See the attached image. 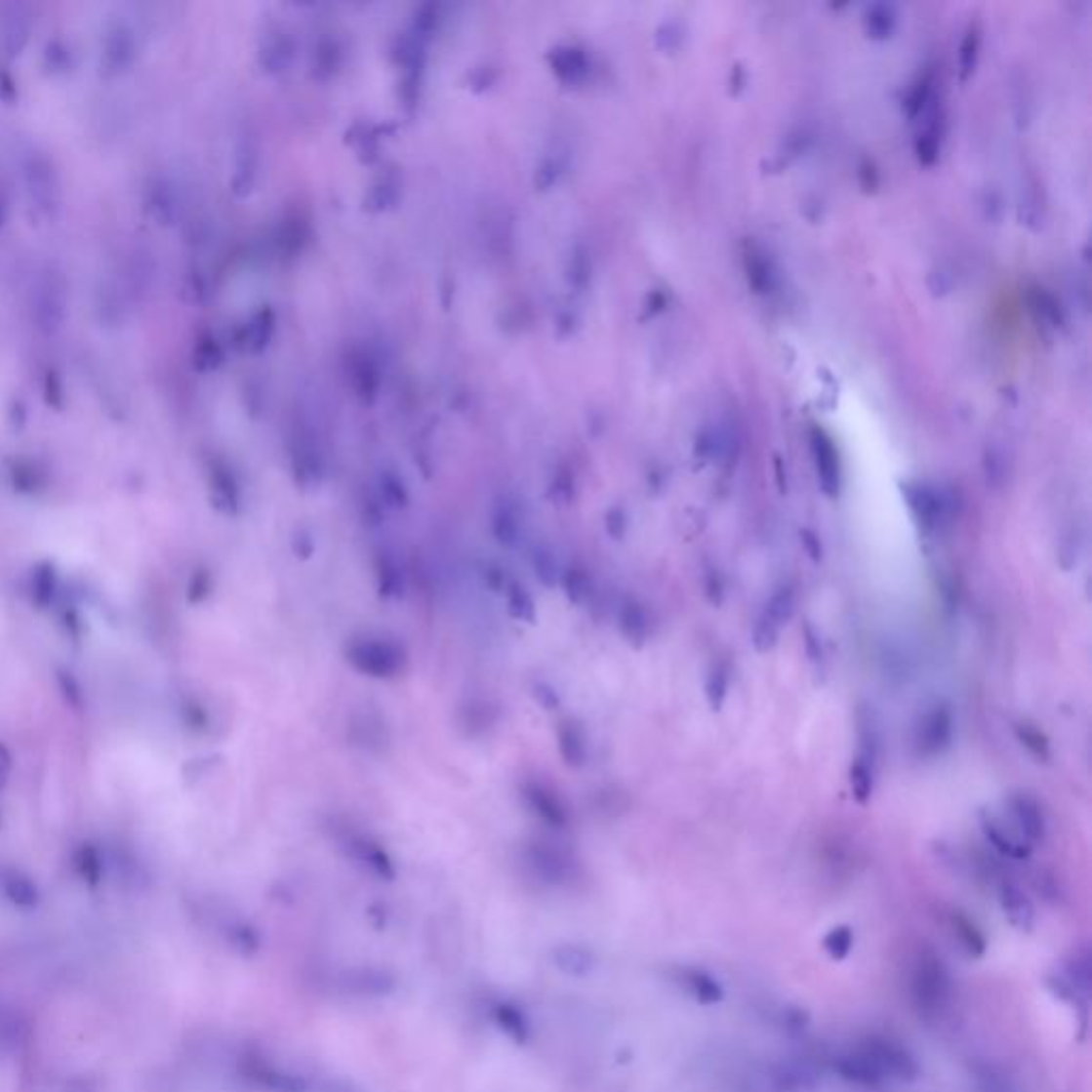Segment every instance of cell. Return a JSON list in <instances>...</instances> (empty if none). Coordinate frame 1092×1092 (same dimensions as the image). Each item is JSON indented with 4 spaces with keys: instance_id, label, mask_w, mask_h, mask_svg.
<instances>
[{
    "instance_id": "cell-1",
    "label": "cell",
    "mask_w": 1092,
    "mask_h": 1092,
    "mask_svg": "<svg viewBox=\"0 0 1092 1092\" xmlns=\"http://www.w3.org/2000/svg\"><path fill=\"white\" fill-rule=\"evenodd\" d=\"M911 994L917 1009L924 1014H937L939 1009L948 1007L951 996V980L946 964L937 958L935 951H922L911 975Z\"/></svg>"
},
{
    "instance_id": "cell-2",
    "label": "cell",
    "mask_w": 1092,
    "mask_h": 1092,
    "mask_svg": "<svg viewBox=\"0 0 1092 1092\" xmlns=\"http://www.w3.org/2000/svg\"><path fill=\"white\" fill-rule=\"evenodd\" d=\"M901 491L915 523L924 532L939 530L951 514V500L944 491L924 485V482H907V485L901 487Z\"/></svg>"
},
{
    "instance_id": "cell-3",
    "label": "cell",
    "mask_w": 1092,
    "mask_h": 1092,
    "mask_svg": "<svg viewBox=\"0 0 1092 1092\" xmlns=\"http://www.w3.org/2000/svg\"><path fill=\"white\" fill-rule=\"evenodd\" d=\"M860 1050H865L869 1059L877 1065L883 1077L901 1079V1082H913L919 1077V1065L915 1056L901 1045L899 1041H892L886 1037H870L862 1045Z\"/></svg>"
},
{
    "instance_id": "cell-4",
    "label": "cell",
    "mask_w": 1092,
    "mask_h": 1092,
    "mask_svg": "<svg viewBox=\"0 0 1092 1092\" xmlns=\"http://www.w3.org/2000/svg\"><path fill=\"white\" fill-rule=\"evenodd\" d=\"M953 741V715L944 705H937L924 712L915 730V747L919 755L937 757L946 753Z\"/></svg>"
},
{
    "instance_id": "cell-5",
    "label": "cell",
    "mask_w": 1092,
    "mask_h": 1092,
    "mask_svg": "<svg viewBox=\"0 0 1092 1092\" xmlns=\"http://www.w3.org/2000/svg\"><path fill=\"white\" fill-rule=\"evenodd\" d=\"M809 440L820 487L828 498L834 500L838 498V491H841V464H838L836 446L822 427H813Z\"/></svg>"
},
{
    "instance_id": "cell-6",
    "label": "cell",
    "mask_w": 1092,
    "mask_h": 1092,
    "mask_svg": "<svg viewBox=\"0 0 1092 1092\" xmlns=\"http://www.w3.org/2000/svg\"><path fill=\"white\" fill-rule=\"evenodd\" d=\"M832 1067L836 1075L845 1079L849 1084H856L862 1088H879L883 1082H886V1077L881 1075V1072L877 1069V1065L872 1063L865 1050H852V1052H845V1054H838L836 1059L832 1061Z\"/></svg>"
},
{
    "instance_id": "cell-7",
    "label": "cell",
    "mask_w": 1092,
    "mask_h": 1092,
    "mask_svg": "<svg viewBox=\"0 0 1092 1092\" xmlns=\"http://www.w3.org/2000/svg\"><path fill=\"white\" fill-rule=\"evenodd\" d=\"M1009 809L1014 813V822L1018 826L1022 841L1031 847L1041 843L1045 838V832H1048V824H1045L1041 804L1029 794H1016L1009 798Z\"/></svg>"
},
{
    "instance_id": "cell-8",
    "label": "cell",
    "mask_w": 1092,
    "mask_h": 1092,
    "mask_svg": "<svg viewBox=\"0 0 1092 1092\" xmlns=\"http://www.w3.org/2000/svg\"><path fill=\"white\" fill-rule=\"evenodd\" d=\"M135 52L137 50H135L133 34L124 26H116L107 34L105 45H102L101 71L109 77H116L124 71H129V66L135 61Z\"/></svg>"
},
{
    "instance_id": "cell-9",
    "label": "cell",
    "mask_w": 1092,
    "mask_h": 1092,
    "mask_svg": "<svg viewBox=\"0 0 1092 1092\" xmlns=\"http://www.w3.org/2000/svg\"><path fill=\"white\" fill-rule=\"evenodd\" d=\"M674 980L681 986V991H685L696 1003L705 1007L719 1005L723 1001V994H726L715 977L698 967H681L674 973Z\"/></svg>"
},
{
    "instance_id": "cell-10",
    "label": "cell",
    "mask_w": 1092,
    "mask_h": 1092,
    "mask_svg": "<svg viewBox=\"0 0 1092 1092\" xmlns=\"http://www.w3.org/2000/svg\"><path fill=\"white\" fill-rule=\"evenodd\" d=\"M26 186H28V197L34 203L32 207H37L39 214L50 216L52 207L56 205V182L48 160L43 158L30 160V165L26 169Z\"/></svg>"
},
{
    "instance_id": "cell-11",
    "label": "cell",
    "mask_w": 1092,
    "mask_h": 1092,
    "mask_svg": "<svg viewBox=\"0 0 1092 1092\" xmlns=\"http://www.w3.org/2000/svg\"><path fill=\"white\" fill-rule=\"evenodd\" d=\"M998 903H1001V910L1011 926L1020 930V933H1031L1034 928V907L1025 890L1016 886V883L1005 881L998 888Z\"/></svg>"
},
{
    "instance_id": "cell-12",
    "label": "cell",
    "mask_w": 1092,
    "mask_h": 1092,
    "mask_svg": "<svg viewBox=\"0 0 1092 1092\" xmlns=\"http://www.w3.org/2000/svg\"><path fill=\"white\" fill-rule=\"evenodd\" d=\"M64 316V293L56 280H45L37 293V320L45 331L59 329Z\"/></svg>"
},
{
    "instance_id": "cell-13",
    "label": "cell",
    "mask_w": 1092,
    "mask_h": 1092,
    "mask_svg": "<svg viewBox=\"0 0 1092 1092\" xmlns=\"http://www.w3.org/2000/svg\"><path fill=\"white\" fill-rule=\"evenodd\" d=\"M982 832L998 854L1011 860H1027L1031 856L1032 847L1022 841L1020 836L1007 832L1005 826L998 824L994 818H982Z\"/></svg>"
},
{
    "instance_id": "cell-14",
    "label": "cell",
    "mask_w": 1092,
    "mask_h": 1092,
    "mask_svg": "<svg viewBox=\"0 0 1092 1092\" xmlns=\"http://www.w3.org/2000/svg\"><path fill=\"white\" fill-rule=\"evenodd\" d=\"M950 926L953 930V937L960 941V946L964 948V951L969 953V956H973V958L984 956L986 950H988L986 935L982 933V928L977 926L967 913L951 911L950 913Z\"/></svg>"
},
{
    "instance_id": "cell-15",
    "label": "cell",
    "mask_w": 1092,
    "mask_h": 1092,
    "mask_svg": "<svg viewBox=\"0 0 1092 1092\" xmlns=\"http://www.w3.org/2000/svg\"><path fill=\"white\" fill-rule=\"evenodd\" d=\"M745 271H747V280H749L755 293L764 295L773 289V282H775L773 265H770V259H766L764 250L757 248L755 244L745 246Z\"/></svg>"
},
{
    "instance_id": "cell-16",
    "label": "cell",
    "mask_w": 1092,
    "mask_h": 1092,
    "mask_svg": "<svg viewBox=\"0 0 1092 1092\" xmlns=\"http://www.w3.org/2000/svg\"><path fill=\"white\" fill-rule=\"evenodd\" d=\"M794 613H796V589H794V585H789V583L779 585V587L773 591V595L768 597L762 615L768 617L779 627H784V626L789 624L791 617H794Z\"/></svg>"
},
{
    "instance_id": "cell-17",
    "label": "cell",
    "mask_w": 1092,
    "mask_h": 1092,
    "mask_svg": "<svg viewBox=\"0 0 1092 1092\" xmlns=\"http://www.w3.org/2000/svg\"><path fill=\"white\" fill-rule=\"evenodd\" d=\"M875 764L862 760L858 755L849 768V786H852V794L858 804H867L875 789Z\"/></svg>"
},
{
    "instance_id": "cell-18",
    "label": "cell",
    "mask_w": 1092,
    "mask_h": 1092,
    "mask_svg": "<svg viewBox=\"0 0 1092 1092\" xmlns=\"http://www.w3.org/2000/svg\"><path fill=\"white\" fill-rule=\"evenodd\" d=\"M728 689H730V668L723 662H717L708 670L707 685H705L707 703H708L710 710L719 712L723 708V705H726V698H728Z\"/></svg>"
},
{
    "instance_id": "cell-19",
    "label": "cell",
    "mask_w": 1092,
    "mask_h": 1092,
    "mask_svg": "<svg viewBox=\"0 0 1092 1092\" xmlns=\"http://www.w3.org/2000/svg\"><path fill=\"white\" fill-rule=\"evenodd\" d=\"M854 941H856L854 930L847 924H841V926H834L832 930H828V935L822 941V948L830 960H845L854 948Z\"/></svg>"
},
{
    "instance_id": "cell-20",
    "label": "cell",
    "mask_w": 1092,
    "mask_h": 1092,
    "mask_svg": "<svg viewBox=\"0 0 1092 1092\" xmlns=\"http://www.w3.org/2000/svg\"><path fill=\"white\" fill-rule=\"evenodd\" d=\"M1016 737L1031 751V755L1037 757V760H1043V762L1050 760V755H1052L1050 753V741L1039 728H1034L1032 723H1027V721L1018 723Z\"/></svg>"
},
{
    "instance_id": "cell-21",
    "label": "cell",
    "mask_w": 1092,
    "mask_h": 1092,
    "mask_svg": "<svg viewBox=\"0 0 1092 1092\" xmlns=\"http://www.w3.org/2000/svg\"><path fill=\"white\" fill-rule=\"evenodd\" d=\"M496 1020L502 1031L516 1043H523L527 1039V1020L519 1009L510 1007L508 1003H500L496 1009Z\"/></svg>"
},
{
    "instance_id": "cell-22",
    "label": "cell",
    "mask_w": 1092,
    "mask_h": 1092,
    "mask_svg": "<svg viewBox=\"0 0 1092 1092\" xmlns=\"http://www.w3.org/2000/svg\"><path fill=\"white\" fill-rule=\"evenodd\" d=\"M28 30H30V21L26 20V16L18 14L7 21L3 43H5V50H7L9 56H16V54H20L21 48H24V43L28 41Z\"/></svg>"
},
{
    "instance_id": "cell-23",
    "label": "cell",
    "mask_w": 1092,
    "mask_h": 1092,
    "mask_svg": "<svg viewBox=\"0 0 1092 1092\" xmlns=\"http://www.w3.org/2000/svg\"><path fill=\"white\" fill-rule=\"evenodd\" d=\"M896 24L894 7L890 5H872L867 14V28L872 37H888Z\"/></svg>"
},
{
    "instance_id": "cell-24",
    "label": "cell",
    "mask_w": 1092,
    "mask_h": 1092,
    "mask_svg": "<svg viewBox=\"0 0 1092 1092\" xmlns=\"http://www.w3.org/2000/svg\"><path fill=\"white\" fill-rule=\"evenodd\" d=\"M779 634H781V627L777 624H773V621H770L764 615L757 617L755 626H753V634H751L755 651L757 653L773 651L777 647V642H779Z\"/></svg>"
},
{
    "instance_id": "cell-25",
    "label": "cell",
    "mask_w": 1092,
    "mask_h": 1092,
    "mask_svg": "<svg viewBox=\"0 0 1092 1092\" xmlns=\"http://www.w3.org/2000/svg\"><path fill=\"white\" fill-rule=\"evenodd\" d=\"M621 621H624V629H626V634H627L631 640L642 642V640L647 638V634H649V621H647L645 611H642V608H640L638 604H627V606H626V611H624V617H621Z\"/></svg>"
},
{
    "instance_id": "cell-26",
    "label": "cell",
    "mask_w": 1092,
    "mask_h": 1092,
    "mask_svg": "<svg viewBox=\"0 0 1092 1092\" xmlns=\"http://www.w3.org/2000/svg\"><path fill=\"white\" fill-rule=\"evenodd\" d=\"M777 1082L784 1088H789V1090H800V1088L804 1090V1088H811L815 1079L804 1067L786 1065V1067H781V1072L777 1075Z\"/></svg>"
},
{
    "instance_id": "cell-27",
    "label": "cell",
    "mask_w": 1092,
    "mask_h": 1092,
    "mask_svg": "<svg viewBox=\"0 0 1092 1092\" xmlns=\"http://www.w3.org/2000/svg\"><path fill=\"white\" fill-rule=\"evenodd\" d=\"M45 66L52 73H66L71 68V50L62 41H54L45 50Z\"/></svg>"
},
{
    "instance_id": "cell-28",
    "label": "cell",
    "mask_w": 1092,
    "mask_h": 1092,
    "mask_svg": "<svg viewBox=\"0 0 1092 1092\" xmlns=\"http://www.w3.org/2000/svg\"><path fill=\"white\" fill-rule=\"evenodd\" d=\"M559 960L563 958L568 964H563V971L566 973H574V975H585L593 969V958L591 953L577 950V948H566L563 950V956H557Z\"/></svg>"
},
{
    "instance_id": "cell-29",
    "label": "cell",
    "mask_w": 1092,
    "mask_h": 1092,
    "mask_svg": "<svg viewBox=\"0 0 1092 1092\" xmlns=\"http://www.w3.org/2000/svg\"><path fill=\"white\" fill-rule=\"evenodd\" d=\"M1032 307H1034V312H1039L1045 320H1050L1052 325L1061 323V305L1056 303V299L1050 293H1045L1043 289L1034 291Z\"/></svg>"
},
{
    "instance_id": "cell-30",
    "label": "cell",
    "mask_w": 1092,
    "mask_h": 1092,
    "mask_svg": "<svg viewBox=\"0 0 1092 1092\" xmlns=\"http://www.w3.org/2000/svg\"><path fill=\"white\" fill-rule=\"evenodd\" d=\"M977 45H980V34L975 30H969L967 37H964L962 45H960V68H962V75H969L971 68L975 66V56H977Z\"/></svg>"
},
{
    "instance_id": "cell-31",
    "label": "cell",
    "mask_w": 1092,
    "mask_h": 1092,
    "mask_svg": "<svg viewBox=\"0 0 1092 1092\" xmlns=\"http://www.w3.org/2000/svg\"><path fill=\"white\" fill-rule=\"evenodd\" d=\"M723 593H726V589H723V579H721L719 570L708 568L705 572V595H707V600L710 604L719 606L723 602Z\"/></svg>"
},
{
    "instance_id": "cell-32",
    "label": "cell",
    "mask_w": 1092,
    "mask_h": 1092,
    "mask_svg": "<svg viewBox=\"0 0 1092 1092\" xmlns=\"http://www.w3.org/2000/svg\"><path fill=\"white\" fill-rule=\"evenodd\" d=\"M802 638H804V651H807L809 660H811L813 664H822V662H824V647H822L820 634L813 629L811 624H804Z\"/></svg>"
},
{
    "instance_id": "cell-33",
    "label": "cell",
    "mask_w": 1092,
    "mask_h": 1092,
    "mask_svg": "<svg viewBox=\"0 0 1092 1092\" xmlns=\"http://www.w3.org/2000/svg\"><path fill=\"white\" fill-rule=\"evenodd\" d=\"M984 467H986L988 482H992V485H1001L1003 478H1005V464H1003V459L998 457L996 453H988V455H986V462H984Z\"/></svg>"
},
{
    "instance_id": "cell-34",
    "label": "cell",
    "mask_w": 1092,
    "mask_h": 1092,
    "mask_svg": "<svg viewBox=\"0 0 1092 1092\" xmlns=\"http://www.w3.org/2000/svg\"><path fill=\"white\" fill-rule=\"evenodd\" d=\"M800 543H802L804 550H807V555H809L813 561H822V557H824V545H822V540H820L818 532H813V530H800Z\"/></svg>"
},
{
    "instance_id": "cell-35",
    "label": "cell",
    "mask_w": 1092,
    "mask_h": 1092,
    "mask_svg": "<svg viewBox=\"0 0 1092 1092\" xmlns=\"http://www.w3.org/2000/svg\"><path fill=\"white\" fill-rule=\"evenodd\" d=\"M807 1022H809L807 1011H802V1009H798V1007H788V1009H786V1025H788V1029L800 1031V1029L807 1027Z\"/></svg>"
}]
</instances>
